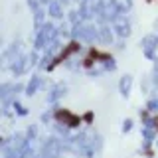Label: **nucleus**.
Here are the masks:
<instances>
[{"label":"nucleus","mask_w":158,"mask_h":158,"mask_svg":"<svg viewBox=\"0 0 158 158\" xmlns=\"http://www.w3.org/2000/svg\"><path fill=\"white\" fill-rule=\"evenodd\" d=\"M113 30H115L121 38H128V36H131V24L127 22V18L123 16V14H118V16L113 20Z\"/></svg>","instance_id":"5"},{"label":"nucleus","mask_w":158,"mask_h":158,"mask_svg":"<svg viewBox=\"0 0 158 158\" xmlns=\"http://www.w3.org/2000/svg\"><path fill=\"white\" fill-rule=\"evenodd\" d=\"M131 89H132V77L131 75H125L118 83V91H121L123 97H128L131 95Z\"/></svg>","instance_id":"11"},{"label":"nucleus","mask_w":158,"mask_h":158,"mask_svg":"<svg viewBox=\"0 0 158 158\" xmlns=\"http://www.w3.org/2000/svg\"><path fill=\"white\" fill-rule=\"evenodd\" d=\"M152 77H154V83H158V63L154 65V71H152Z\"/></svg>","instance_id":"20"},{"label":"nucleus","mask_w":158,"mask_h":158,"mask_svg":"<svg viewBox=\"0 0 158 158\" xmlns=\"http://www.w3.org/2000/svg\"><path fill=\"white\" fill-rule=\"evenodd\" d=\"M148 107H150L152 111H154V109H158V99H152V101H150V105H148Z\"/></svg>","instance_id":"21"},{"label":"nucleus","mask_w":158,"mask_h":158,"mask_svg":"<svg viewBox=\"0 0 158 158\" xmlns=\"http://www.w3.org/2000/svg\"><path fill=\"white\" fill-rule=\"evenodd\" d=\"M52 42H56V28H53L52 24H44V26H40V32H38V38H36L34 48H36V49L48 48Z\"/></svg>","instance_id":"2"},{"label":"nucleus","mask_w":158,"mask_h":158,"mask_svg":"<svg viewBox=\"0 0 158 158\" xmlns=\"http://www.w3.org/2000/svg\"><path fill=\"white\" fill-rule=\"evenodd\" d=\"M73 36L83 40V42H95V40L99 38V30H95V26H91V24H75L73 26Z\"/></svg>","instance_id":"4"},{"label":"nucleus","mask_w":158,"mask_h":158,"mask_svg":"<svg viewBox=\"0 0 158 158\" xmlns=\"http://www.w3.org/2000/svg\"><path fill=\"white\" fill-rule=\"evenodd\" d=\"M48 10H49V14H52L53 18H63V10H61V4H59L57 0H52V2L48 4Z\"/></svg>","instance_id":"13"},{"label":"nucleus","mask_w":158,"mask_h":158,"mask_svg":"<svg viewBox=\"0 0 158 158\" xmlns=\"http://www.w3.org/2000/svg\"><path fill=\"white\" fill-rule=\"evenodd\" d=\"M111 2L117 6L118 12H127V10L132 8V0H111Z\"/></svg>","instance_id":"16"},{"label":"nucleus","mask_w":158,"mask_h":158,"mask_svg":"<svg viewBox=\"0 0 158 158\" xmlns=\"http://www.w3.org/2000/svg\"><path fill=\"white\" fill-rule=\"evenodd\" d=\"M61 140L56 136H49L46 142H44L42 146V152H40V158H59V154H61Z\"/></svg>","instance_id":"3"},{"label":"nucleus","mask_w":158,"mask_h":158,"mask_svg":"<svg viewBox=\"0 0 158 158\" xmlns=\"http://www.w3.org/2000/svg\"><path fill=\"white\" fill-rule=\"evenodd\" d=\"M28 61H30V57H26V56H18L16 59H14V61L10 63V69H12L14 75H20V73L26 71V67L30 65Z\"/></svg>","instance_id":"8"},{"label":"nucleus","mask_w":158,"mask_h":158,"mask_svg":"<svg viewBox=\"0 0 158 158\" xmlns=\"http://www.w3.org/2000/svg\"><path fill=\"white\" fill-rule=\"evenodd\" d=\"M131 128H132V121H131V118H127V121L123 123V131H125V132H128Z\"/></svg>","instance_id":"19"},{"label":"nucleus","mask_w":158,"mask_h":158,"mask_svg":"<svg viewBox=\"0 0 158 158\" xmlns=\"http://www.w3.org/2000/svg\"><path fill=\"white\" fill-rule=\"evenodd\" d=\"M99 40H101L103 44H111L113 42V34H111V30H109L107 26L99 28Z\"/></svg>","instance_id":"15"},{"label":"nucleus","mask_w":158,"mask_h":158,"mask_svg":"<svg viewBox=\"0 0 158 158\" xmlns=\"http://www.w3.org/2000/svg\"><path fill=\"white\" fill-rule=\"evenodd\" d=\"M63 95H65V85H56L52 91V95L48 97V103H56L57 99H61Z\"/></svg>","instance_id":"14"},{"label":"nucleus","mask_w":158,"mask_h":158,"mask_svg":"<svg viewBox=\"0 0 158 158\" xmlns=\"http://www.w3.org/2000/svg\"><path fill=\"white\" fill-rule=\"evenodd\" d=\"M14 109H16V111H18V115H20V117L28 115V109H24V107L20 105V103H16V101H14Z\"/></svg>","instance_id":"17"},{"label":"nucleus","mask_w":158,"mask_h":158,"mask_svg":"<svg viewBox=\"0 0 158 158\" xmlns=\"http://www.w3.org/2000/svg\"><path fill=\"white\" fill-rule=\"evenodd\" d=\"M57 121L59 123H63V127H67V128H75L79 123H81V118L75 117V115H71L69 111H57Z\"/></svg>","instance_id":"7"},{"label":"nucleus","mask_w":158,"mask_h":158,"mask_svg":"<svg viewBox=\"0 0 158 158\" xmlns=\"http://www.w3.org/2000/svg\"><path fill=\"white\" fill-rule=\"evenodd\" d=\"M140 46H142V52H144V56H146L148 59H152V57H154L156 48H158V38H154V36H146V38H142Z\"/></svg>","instance_id":"6"},{"label":"nucleus","mask_w":158,"mask_h":158,"mask_svg":"<svg viewBox=\"0 0 158 158\" xmlns=\"http://www.w3.org/2000/svg\"><path fill=\"white\" fill-rule=\"evenodd\" d=\"M2 152H4V158H26L32 152V146H30L28 136L14 135L2 142Z\"/></svg>","instance_id":"1"},{"label":"nucleus","mask_w":158,"mask_h":158,"mask_svg":"<svg viewBox=\"0 0 158 158\" xmlns=\"http://www.w3.org/2000/svg\"><path fill=\"white\" fill-rule=\"evenodd\" d=\"M36 135H38V128L36 127H30L28 128V140H30V138H36Z\"/></svg>","instance_id":"18"},{"label":"nucleus","mask_w":158,"mask_h":158,"mask_svg":"<svg viewBox=\"0 0 158 158\" xmlns=\"http://www.w3.org/2000/svg\"><path fill=\"white\" fill-rule=\"evenodd\" d=\"M26 158H40V156H36V154H34V152H30V154H28Z\"/></svg>","instance_id":"22"},{"label":"nucleus","mask_w":158,"mask_h":158,"mask_svg":"<svg viewBox=\"0 0 158 158\" xmlns=\"http://www.w3.org/2000/svg\"><path fill=\"white\" fill-rule=\"evenodd\" d=\"M22 89V85H10V83H4L2 87H0V97H2V101L4 103H8V99L12 97V95H16V93Z\"/></svg>","instance_id":"10"},{"label":"nucleus","mask_w":158,"mask_h":158,"mask_svg":"<svg viewBox=\"0 0 158 158\" xmlns=\"http://www.w3.org/2000/svg\"><path fill=\"white\" fill-rule=\"evenodd\" d=\"M42 87V77H38V75H34L32 79H30V83H28V87H26V93L30 97L32 95H36L38 93V89Z\"/></svg>","instance_id":"12"},{"label":"nucleus","mask_w":158,"mask_h":158,"mask_svg":"<svg viewBox=\"0 0 158 158\" xmlns=\"http://www.w3.org/2000/svg\"><path fill=\"white\" fill-rule=\"evenodd\" d=\"M97 4L95 0H83L81 2V14L85 18H95L97 16Z\"/></svg>","instance_id":"9"}]
</instances>
